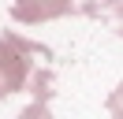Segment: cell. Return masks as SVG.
Returning <instances> with one entry per match:
<instances>
[{"label":"cell","mask_w":123,"mask_h":119,"mask_svg":"<svg viewBox=\"0 0 123 119\" xmlns=\"http://www.w3.org/2000/svg\"><path fill=\"white\" fill-rule=\"evenodd\" d=\"M97 15H105V19L123 15V0H97Z\"/></svg>","instance_id":"obj_4"},{"label":"cell","mask_w":123,"mask_h":119,"mask_svg":"<svg viewBox=\"0 0 123 119\" xmlns=\"http://www.w3.org/2000/svg\"><path fill=\"white\" fill-rule=\"evenodd\" d=\"M112 30H116V34L123 37V15H116V19H112Z\"/></svg>","instance_id":"obj_6"},{"label":"cell","mask_w":123,"mask_h":119,"mask_svg":"<svg viewBox=\"0 0 123 119\" xmlns=\"http://www.w3.org/2000/svg\"><path fill=\"white\" fill-rule=\"evenodd\" d=\"M34 56L49 60L52 52H49L45 45H37V41H26V37L11 34V30L0 37V97H11V93H19V89L30 86Z\"/></svg>","instance_id":"obj_1"},{"label":"cell","mask_w":123,"mask_h":119,"mask_svg":"<svg viewBox=\"0 0 123 119\" xmlns=\"http://www.w3.org/2000/svg\"><path fill=\"white\" fill-rule=\"evenodd\" d=\"M19 119H52V115H49V101H34V104H26V108L19 112Z\"/></svg>","instance_id":"obj_3"},{"label":"cell","mask_w":123,"mask_h":119,"mask_svg":"<svg viewBox=\"0 0 123 119\" xmlns=\"http://www.w3.org/2000/svg\"><path fill=\"white\" fill-rule=\"evenodd\" d=\"M108 112H112L116 119H123V82L112 89V97H108Z\"/></svg>","instance_id":"obj_5"},{"label":"cell","mask_w":123,"mask_h":119,"mask_svg":"<svg viewBox=\"0 0 123 119\" xmlns=\"http://www.w3.org/2000/svg\"><path fill=\"white\" fill-rule=\"evenodd\" d=\"M63 15H97V0H15L11 4V19L30 26Z\"/></svg>","instance_id":"obj_2"}]
</instances>
